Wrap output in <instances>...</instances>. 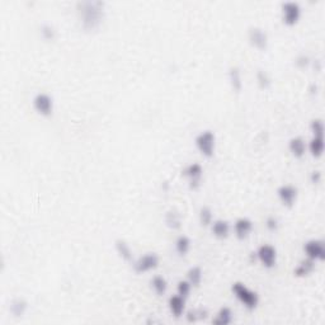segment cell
Segmentation results:
<instances>
[{"mask_svg": "<svg viewBox=\"0 0 325 325\" xmlns=\"http://www.w3.org/2000/svg\"><path fill=\"white\" fill-rule=\"evenodd\" d=\"M80 18H82L83 27L88 31L98 28L104 18V3L98 0H88L78 3Z\"/></svg>", "mask_w": 325, "mask_h": 325, "instance_id": "obj_1", "label": "cell"}, {"mask_svg": "<svg viewBox=\"0 0 325 325\" xmlns=\"http://www.w3.org/2000/svg\"><path fill=\"white\" fill-rule=\"evenodd\" d=\"M231 291L234 296L240 301V304L248 310L257 309V306L259 305V296L256 291L250 290L243 282H234L231 286Z\"/></svg>", "mask_w": 325, "mask_h": 325, "instance_id": "obj_2", "label": "cell"}, {"mask_svg": "<svg viewBox=\"0 0 325 325\" xmlns=\"http://www.w3.org/2000/svg\"><path fill=\"white\" fill-rule=\"evenodd\" d=\"M194 145L205 158H212L216 149V135L211 130H205L196 136Z\"/></svg>", "mask_w": 325, "mask_h": 325, "instance_id": "obj_3", "label": "cell"}, {"mask_svg": "<svg viewBox=\"0 0 325 325\" xmlns=\"http://www.w3.org/2000/svg\"><path fill=\"white\" fill-rule=\"evenodd\" d=\"M33 108L38 115L43 117H50L53 112V99L47 93H37L32 101Z\"/></svg>", "mask_w": 325, "mask_h": 325, "instance_id": "obj_4", "label": "cell"}, {"mask_svg": "<svg viewBox=\"0 0 325 325\" xmlns=\"http://www.w3.org/2000/svg\"><path fill=\"white\" fill-rule=\"evenodd\" d=\"M254 254L264 268H273L276 266L277 249L271 244H262Z\"/></svg>", "mask_w": 325, "mask_h": 325, "instance_id": "obj_5", "label": "cell"}, {"mask_svg": "<svg viewBox=\"0 0 325 325\" xmlns=\"http://www.w3.org/2000/svg\"><path fill=\"white\" fill-rule=\"evenodd\" d=\"M283 23L287 26H295L301 17V7L297 1H285L281 4Z\"/></svg>", "mask_w": 325, "mask_h": 325, "instance_id": "obj_6", "label": "cell"}, {"mask_svg": "<svg viewBox=\"0 0 325 325\" xmlns=\"http://www.w3.org/2000/svg\"><path fill=\"white\" fill-rule=\"evenodd\" d=\"M304 252L306 254V258H310L315 262H323L325 259L324 241L320 239L308 240L304 244Z\"/></svg>", "mask_w": 325, "mask_h": 325, "instance_id": "obj_7", "label": "cell"}, {"mask_svg": "<svg viewBox=\"0 0 325 325\" xmlns=\"http://www.w3.org/2000/svg\"><path fill=\"white\" fill-rule=\"evenodd\" d=\"M248 40L250 45L258 51H266L268 49V43H270L268 36L266 31L260 27H250L248 30Z\"/></svg>", "mask_w": 325, "mask_h": 325, "instance_id": "obj_8", "label": "cell"}, {"mask_svg": "<svg viewBox=\"0 0 325 325\" xmlns=\"http://www.w3.org/2000/svg\"><path fill=\"white\" fill-rule=\"evenodd\" d=\"M182 175L187 178L189 182V187L192 189H197L200 187L202 175H204V167L200 163H190L189 165L184 168Z\"/></svg>", "mask_w": 325, "mask_h": 325, "instance_id": "obj_9", "label": "cell"}, {"mask_svg": "<svg viewBox=\"0 0 325 325\" xmlns=\"http://www.w3.org/2000/svg\"><path fill=\"white\" fill-rule=\"evenodd\" d=\"M159 266V257L155 253H146L134 262L136 273H146L155 270Z\"/></svg>", "mask_w": 325, "mask_h": 325, "instance_id": "obj_10", "label": "cell"}, {"mask_svg": "<svg viewBox=\"0 0 325 325\" xmlns=\"http://www.w3.org/2000/svg\"><path fill=\"white\" fill-rule=\"evenodd\" d=\"M277 196H278L281 204L286 207H292L296 204L299 190L297 188L291 186V184H282L277 189Z\"/></svg>", "mask_w": 325, "mask_h": 325, "instance_id": "obj_11", "label": "cell"}, {"mask_svg": "<svg viewBox=\"0 0 325 325\" xmlns=\"http://www.w3.org/2000/svg\"><path fill=\"white\" fill-rule=\"evenodd\" d=\"M253 221L248 217H240L234 223V230L238 239L244 240L249 237L250 233L253 231Z\"/></svg>", "mask_w": 325, "mask_h": 325, "instance_id": "obj_12", "label": "cell"}, {"mask_svg": "<svg viewBox=\"0 0 325 325\" xmlns=\"http://www.w3.org/2000/svg\"><path fill=\"white\" fill-rule=\"evenodd\" d=\"M168 308H169L171 315L175 316V318H181L184 314V310H186V299L178 295V293L171 296L168 300Z\"/></svg>", "mask_w": 325, "mask_h": 325, "instance_id": "obj_13", "label": "cell"}, {"mask_svg": "<svg viewBox=\"0 0 325 325\" xmlns=\"http://www.w3.org/2000/svg\"><path fill=\"white\" fill-rule=\"evenodd\" d=\"M210 226L214 237L217 239H226L230 234V223L226 220H215Z\"/></svg>", "mask_w": 325, "mask_h": 325, "instance_id": "obj_14", "label": "cell"}, {"mask_svg": "<svg viewBox=\"0 0 325 325\" xmlns=\"http://www.w3.org/2000/svg\"><path fill=\"white\" fill-rule=\"evenodd\" d=\"M289 150L295 158L300 159L305 155L306 150H308V145H306L304 138L297 136V137H292L289 141Z\"/></svg>", "mask_w": 325, "mask_h": 325, "instance_id": "obj_15", "label": "cell"}, {"mask_svg": "<svg viewBox=\"0 0 325 325\" xmlns=\"http://www.w3.org/2000/svg\"><path fill=\"white\" fill-rule=\"evenodd\" d=\"M229 82H230L231 89L235 93H240L243 89V79H241V72L238 66H231L229 69Z\"/></svg>", "mask_w": 325, "mask_h": 325, "instance_id": "obj_16", "label": "cell"}, {"mask_svg": "<svg viewBox=\"0 0 325 325\" xmlns=\"http://www.w3.org/2000/svg\"><path fill=\"white\" fill-rule=\"evenodd\" d=\"M315 260L310 259V258H305L297 264L295 270H293V274L296 277H306L309 276L310 273L315 268Z\"/></svg>", "mask_w": 325, "mask_h": 325, "instance_id": "obj_17", "label": "cell"}, {"mask_svg": "<svg viewBox=\"0 0 325 325\" xmlns=\"http://www.w3.org/2000/svg\"><path fill=\"white\" fill-rule=\"evenodd\" d=\"M231 323H233V311L227 306H222L217 311L216 316L212 319V324L214 325H229Z\"/></svg>", "mask_w": 325, "mask_h": 325, "instance_id": "obj_18", "label": "cell"}, {"mask_svg": "<svg viewBox=\"0 0 325 325\" xmlns=\"http://www.w3.org/2000/svg\"><path fill=\"white\" fill-rule=\"evenodd\" d=\"M115 248H116V252H117V254H119L121 259H123L125 262H131L132 250H131V248H130V245L126 243L125 240H122V239L116 240Z\"/></svg>", "mask_w": 325, "mask_h": 325, "instance_id": "obj_19", "label": "cell"}, {"mask_svg": "<svg viewBox=\"0 0 325 325\" xmlns=\"http://www.w3.org/2000/svg\"><path fill=\"white\" fill-rule=\"evenodd\" d=\"M308 145V150L310 151V154L314 158H320L324 153V137H315L312 136V138L309 141Z\"/></svg>", "mask_w": 325, "mask_h": 325, "instance_id": "obj_20", "label": "cell"}, {"mask_svg": "<svg viewBox=\"0 0 325 325\" xmlns=\"http://www.w3.org/2000/svg\"><path fill=\"white\" fill-rule=\"evenodd\" d=\"M202 278H204V272L201 270V267H190L188 270L187 279L192 285V287H200V285L202 283Z\"/></svg>", "mask_w": 325, "mask_h": 325, "instance_id": "obj_21", "label": "cell"}, {"mask_svg": "<svg viewBox=\"0 0 325 325\" xmlns=\"http://www.w3.org/2000/svg\"><path fill=\"white\" fill-rule=\"evenodd\" d=\"M27 308H28V304L24 299H14L13 301L10 302V312L13 314L16 318H20V316L24 315V312L27 311Z\"/></svg>", "mask_w": 325, "mask_h": 325, "instance_id": "obj_22", "label": "cell"}, {"mask_svg": "<svg viewBox=\"0 0 325 325\" xmlns=\"http://www.w3.org/2000/svg\"><path fill=\"white\" fill-rule=\"evenodd\" d=\"M165 223H167L168 227H171L173 230H178V229H181L182 226V220H181V215L178 214L177 211H168L167 214H165Z\"/></svg>", "mask_w": 325, "mask_h": 325, "instance_id": "obj_23", "label": "cell"}, {"mask_svg": "<svg viewBox=\"0 0 325 325\" xmlns=\"http://www.w3.org/2000/svg\"><path fill=\"white\" fill-rule=\"evenodd\" d=\"M151 289L154 290V292L158 296L165 295L168 290V282L167 279L163 276H155L151 279Z\"/></svg>", "mask_w": 325, "mask_h": 325, "instance_id": "obj_24", "label": "cell"}, {"mask_svg": "<svg viewBox=\"0 0 325 325\" xmlns=\"http://www.w3.org/2000/svg\"><path fill=\"white\" fill-rule=\"evenodd\" d=\"M190 244H192L190 243V239L186 237V235L178 237L177 240H175V250H177V253L181 257L187 256L190 249Z\"/></svg>", "mask_w": 325, "mask_h": 325, "instance_id": "obj_25", "label": "cell"}, {"mask_svg": "<svg viewBox=\"0 0 325 325\" xmlns=\"http://www.w3.org/2000/svg\"><path fill=\"white\" fill-rule=\"evenodd\" d=\"M257 83L263 90H267L272 86V79H271L270 74L266 70H258L257 71Z\"/></svg>", "mask_w": 325, "mask_h": 325, "instance_id": "obj_26", "label": "cell"}, {"mask_svg": "<svg viewBox=\"0 0 325 325\" xmlns=\"http://www.w3.org/2000/svg\"><path fill=\"white\" fill-rule=\"evenodd\" d=\"M198 217H200L201 225H204V226H210L211 223H212V221H214V214H212V210H211L210 207H207V206L201 207Z\"/></svg>", "mask_w": 325, "mask_h": 325, "instance_id": "obj_27", "label": "cell"}, {"mask_svg": "<svg viewBox=\"0 0 325 325\" xmlns=\"http://www.w3.org/2000/svg\"><path fill=\"white\" fill-rule=\"evenodd\" d=\"M310 130H311L312 135L315 136V137H324V123H323V120H312L311 123H310Z\"/></svg>", "mask_w": 325, "mask_h": 325, "instance_id": "obj_28", "label": "cell"}, {"mask_svg": "<svg viewBox=\"0 0 325 325\" xmlns=\"http://www.w3.org/2000/svg\"><path fill=\"white\" fill-rule=\"evenodd\" d=\"M192 290V285L188 282V279H181L177 285V293L184 299H187Z\"/></svg>", "mask_w": 325, "mask_h": 325, "instance_id": "obj_29", "label": "cell"}, {"mask_svg": "<svg viewBox=\"0 0 325 325\" xmlns=\"http://www.w3.org/2000/svg\"><path fill=\"white\" fill-rule=\"evenodd\" d=\"M41 34L46 41H52L55 40L56 37V31L52 26H50V24H43L41 27Z\"/></svg>", "mask_w": 325, "mask_h": 325, "instance_id": "obj_30", "label": "cell"}, {"mask_svg": "<svg viewBox=\"0 0 325 325\" xmlns=\"http://www.w3.org/2000/svg\"><path fill=\"white\" fill-rule=\"evenodd\" d=\"M310 63H311V60H310L309 56L305 55V53H301V55H299L295 60L296 66L300 68V69H305V68H308V66L310 65Z\"/></svg>", "mask_w": 325, "mask_h": 325, "instance_id": "obj_31", "label": "cell"}, {"mask_svg": "<svg viewBox=\"0 0 325 325\" xmlns=\"http://www.w3.org/2000/svg\"><path fill=\"white\" fill-rule=\"evenodd\" d=\"M266 227H267V229H268V230H270V231H272V233H274V231L278 230V227H279V222H278V220H277L276 217H273V216L267 217V220H266Z\"/></svg>", "mask_w": 325, "mask_h": 325, "instance_id": "obj_32", "label": "cell"}, {"mask_svg": "<svg viewBox=\"0 0 325 325\" xmlns=\"http://www.w3.org/2000/svg\"><path fill=\"white\" fill-rule=\"evenodd\" d=\"M198 315H206V312L202 311V310H193V311H189L187 314V320L189 323L197 322L198 318H201V316Z\"/></svg>", "mask_w": 325, "mask_h": 325, "instance_id": "obj_33", "label": "cell"}, {"mask_svg": "<svg viewBox=\"0 0 325 325\" xmlns=\"http://www.w3.org/2000/svg\"><path fill=\"white\" fill-rule=\"evenodd\" d=\"M322 171H311V174H310V181H311L312 184H318L322 182Z\"/></svg>", "mask_w": 325, "mask_h": 325, "instance_id": "obj_34", "label": "cell"}, {"mask_svg": "<svg viewBox=\"0 0 325 325\" xmlns=\"http://www.w3.org/2000/svg\"><path fill=\"white\" fill-rule=\"evenodd\" d=\"M310 92L311 93L318 92V86H316V84H311V86H310Z\"/></svg>", "mask_w": 325, "mask_h": 325, "instance_id": "obj_35", "label": "cell"}]
</instances>
